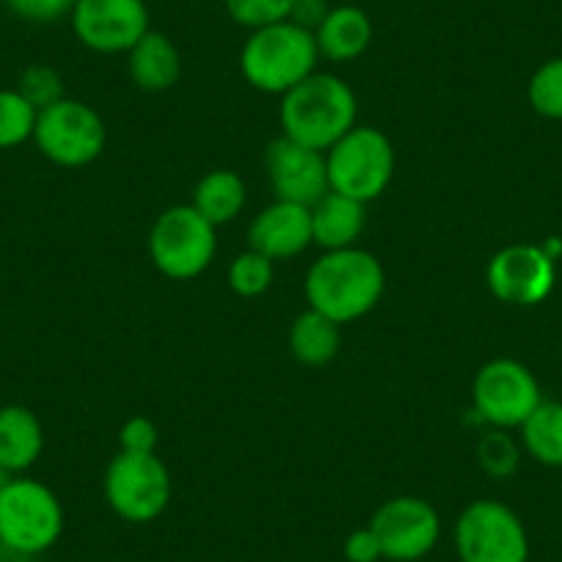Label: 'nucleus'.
<instances>
[{"label": "nucleus", "instance_id": "33", "mask_svg": "<svg viewBox=\"0 0 562 562\" xmlns=\"http://www.w3.org/2000/svg\"><path fill=\"white\" fill-rule=\"evenodd\" d=\"M12 477H14V474H9L7 469H0V494H3V488H7L9 480H12Z\"/></svg>", "mask_w": 562, "mask_h": 562}, {"label": "nucleus", "instance_id": "24", "mask_svg": "<svg viewBox=\"0 0 562 562\" xmlns=\"http://www.w3.org/2000/svg\"><path fill=\"white\" fill-rule=\"evenodd\" d=\"M226 281H229L232 293L243 295V299H257V295H262L270 288V281H273V259L248 248L240 257L232 259Z\"/></svg>", "mask_w": 562, "mask_h": 562}, {"label": "nucleus", "instance_id": "26", "mask_svg": "<svg viewBox=\"0 0 562 562\" xmlns=\"http://www.w3.org/2000/svg\"><path fill=\"white\" fill-rule=\"evenodd\" d=\"M518 461H521V450L505 430L494 428L480 439L477 463L488 477L507 480L518 469Z\"/></svg>", "mask_w": 562, "mask_h": 562}, {"label": "nucleus", "instance_id": "3", "mask_svg": "<svg viewBox=\"0 0 562 562\" xmlns=\"http://www.w3.org/2000/svg\"><path fill=\"white\" fill-rule=\"evenodd\" d=\"M317 58L315 34L284 20L251 31L240 50V72L254 89L284 97L315 72Z\"/></svg>", "mask_w": 562, "mask_h": 562}, {"label": "nucleus", "instance_id": "20", "mask_svg": "<svg viewBox=\"0 0 562 562\" xmlns=\"http://www.w3.org/2000/svg\"><path fill=\"white\" fill-rule=\"evenodd\" d=\"M191 204L218 229L235 221L246 207V182L235 171L215 169L196 182Z\"/></svg>", "mask_w": 562, "mask_h": 562}, {"label": "nucleus", "instance_id": "30", "mask_svg": "<svg viewBox=\"0 0 562 562\" xmlns=\"http://www.w3.org/2000/svg\"><path fill=\"white\" fill-rule=\"evenodd\" d=\"M119 445L124 452H155L158 447V428L147 416H133L119 430Z\"/></svg>", "mask_w": 562, "mask_h": 562}, {"label": "nucleus", "instance_id": "32", "mask_svg": "<svg viewBox=\"0 0 562 562\" xmlns=\"http://www.w3.org/2000/svg\"><path fill=\"white\" fill-rule=\"evenodd\" d=\"M328 12H331V9H328L326 0H295L293 12H290V23L301 25V29L315 34Z\"/></svg>", "mask_w": 562, "mask_h": 562}, {"label": "nucleus", "instance_id": "9", "mask_svg": "<svg viewBox=\"0 0 562 562\" xmlns=\"http://www.w3.org/2000/svg\"><path fill=\"white\" fill-rule=\"evenodd\" d=\"M34 140L47 160L64 169L94 164L105 149L108 130L100 113L80 100H58L36 116Z\"/></svg>", "mask_w": 562, "mask_h": 562}, {"label": "nucleus", "instance_id": "31", "mask_svg": "<svg viewBox=\"0 0 562 562\" xmlns=\"http://www.w3.org/2000/svg\"><path fill=\"white\" fill-rule=\"evenodd\" d=\"M345 560L348 562H381L383 560V551L381 543H378L375 532L370 527H361L353 529L345 540Z\"/></svg>", "mask_w": 562, "mask_h": 562}, {"label": "nucleus", "instance_id": "25", "mask_svg": "<svg viewBox=\"0 0 562 562\" xmlns=\"http://www.w3.org/2000/svg\"><path fill=\"white\" fill-rule=\"evenodd\" d=\"M527 94L535 113L546 119H562V56L535 69Z\"/></svg>", "mask_w": 562, "mask_h": 562}, {"label": "nucleus", "instance_id": "10", "mask_svg": "<svg viewBox=\"0 0 562 562\" xmlns=\"http://www.w3.org/2000/svg\"><path fill=\"white\" fill-rule=\"evenodd\" d=\"M474 414L499 430L521 428L543 403L538 378L516 359H494L477 372L472 383Z\"/></svg>", "mask_w": 562, "mask_h": 562}, {"label": "nucleus", "instance_id": "22", "mask_svg": "<svg viewBox=\"0 0 562 562\" xmlns=\"http://www.w3.org/2000/svg\"><path fill=\"white\" fill-rule=\"evenodd\" d=\"M521 441L529 458L562 469V403H540L521 425Z\"/></svg>", "mask_w": 562, "mask_h": 562}, {"label": "nucleus", "instance_id": "28", "mask_svg": "<svg viewBox=\"0 0 562 562\" xmlns=\"http://www.w3.org/2000/svg\"><path fill=\"white\" fill-rule=\"evenodd\" d=\"M18 91L23 94V100L40 113L45 111V108L56 105L58 100H64V80L53 67L34 64V67H29L20 75Z\"/></svg>", "mask_w": 562, "mask_h": 562}, {"label": "nucleus", "instance_id": "1", "mask_svg": "<svg viewBox=\"0 0 562 562\" xmlns=\"http://www.w3.org/2000/svg\"><path fill=\"white\" fill-rule=\"evenodd\" d=\"M383 288L386 276L378 257L356 246L323 254L310 268L304 284L310 310L331 317L339 326L375 310Z\"/></svg>", "mask_w": 562, "mask_h": 562}, {"label": "nucleus", "instance_id": "7", "mask_svg": "<svg viewBox=\"0 0 562 562\" xmlns=\"http://www.w3.org/2000/svg\"><path fill=\"white\" fill-rule=\"evenodd\" d=\"M215 251V226L193 204H177L160 213L149 232V257L169 279H196L210 268Z\"/></svg>", "mask_w": 562, "mask_h": 562}, {"label": "nucleus", "instance_id": "29", "mask_svg": "<svg viewBox=\"0 0 562 562\" xmlns=\"http://www.w3.org/2000/svg\"><path fill=\"white\" fill-rule=\"evenodd\" d=\"M12 14L29 23H56L58 18L69 14L78 0H3Z\"/></svg>", "mask_w": 562, "mask_h": 562}, {"label": "nucleus", "instance_id": "23", "mask_svg": "<svg viewBox=\"0 0 562 562\" xmlns=\"http://www.w3.org/2000/svg\"><path fill=\"white\" fill-rule=\"evenodd\" d=\"M40 113L23 100L18 89H0V149H14L34 138Z\"/></svg>", "mask_w": 562, "mask_h": 562}, {"label": "nucleus", "instance_id": "12", "mask_svg": "<svg viewBox=\"0 0 562 562\" xmlns=\"http://www.w3.org/2000/svg\"><path fill=\"white\" fill-rule=\"evenodd\" d=\"M69 20L80 45L94 53H127L149 31L144 0H78Z\"/></svg>", "mask_w": 562, "mask_h": 562}, {"label": "nucleus", "instance_id": "2", "mask_svg": "<svg viewBox=\"0 0 562 562\" xmlns=\"http://www.w3.org/2000/svg\"><path fill=\"white\" fill-rule=\"evenodd\" d=\"M356 113H359V102L342 78L312 72L281 97L279 119L284 130L281 135L317 153H328L342 135L356 127Z\"/></svg>", "mask_w": 562, "mask_h": 562}, {"label": "nucleus", "instance_id": "16", "mask_svg": "<svg viewBox=\"0 0 562 562\" xmlns=\"http://www.w3.org/2000/svg\"><path fill=\"white\" fill-rule=\"evenodd\" d=\"M45 450V430L40 416L25 405L0 408V469L23 474L40 461Z\"/></svg>", "mask_w": 562, "mask_h": 562}, {"label": "nucleus", "instance_id": "5", "mask_svg": "<svg viewBox=\"0 0 562 562\" xmlns=\"http://www.w3.org/2000/svg\"><path fill=\"white\" fill-rule=\"evenodd\" d=\"M328 188L334 193L372 202L389 188L394 175V147L386 133L378 127L356 124L348 135L326 153Z\"/></svg>", "mask_w": 562, "mask_h": 562}, {"label": "nucleus", "instance_id": "18", "mask_svg": "<svg viewBox=\"0 0 562 562\" xmlns=\"http://www.w3.org/2000/svg\"><path fill=\"white\" fill-rule=\"evenodd\" d=\"M317 53L334 64H348L364 56L372 42V20L359 7H334L315 31Z\"/></svg>", "mask_w": 562, "mask_h": 562}, {"label": "nucleus", "instance_id": "17", "mask_svg": "<svg viewBox=\"0 0 562 562\" xmlns=\"http://www.w3.org/2000/svg\"><path fill=\"white\" fill-rule=\"evenodd\" d=\"M127 69L138 89L169 91L180 80L182 58L169 36L149 29L127 50Z\"/></svg>", "mask_w": 562, "mask_h": 562}, {"label": "nucleus", "instance_id": "15", "mask_svg": "<svg viewBox=\"0 0 562 562\" xmlns=\"http://www.w3.org/2000/svg\"><path fill=\"white\" fill-rule=\"evenodd\" d=\"M312 210L276 199L248 226V248L268 259H293L312 246Z\"/></svg>", "mask_w": 562, "mask_h": 562}, {"label": "nucleus", "instance_id": "27", "mask_svg": "<svg viewBox=\"0 0 562 562\" xmlns=\"http://www.w3.org/2000/svg\"><path fill=\"white\" fill-rule=\"evenodd\" d=\"M224 3L226 12L237 25L248 31H259L290 20L295 0H224Z\"/></svg>", "mask_w": 562, "mask_h": 562}, {"label": "nucleus", "instance_id": "21", "mask_svg": "<svg viewBox=\"0 0 562 562\" xmlns=\"http://www.w3.org/2000/svg\"><path fill=\"white\" fill-rule=\"evenodd\" d=\"M339 345H342L339 323L315 310H306L304 315L295 317L293 328H290V350L306 367H323L334 361Z\"/></svg>", "mask_w": 562, "mask_h": 562}, {"label": "nucleus", "instance_id": "4", "mask_svg": "<svg viewBox=\"0 0 562 562\" xmlns=\"http://www.w3.org/2000/svg\"><path fill=\"white\" fill-rule=\"evenodd\" d=\"M64 532V507L45 483L14 474L0 494V546L23 557L45 554Z\"/></svg>", "mask_w": 562, "mask_h": 562}, {"label": "nucleus", "instance_id": "14", "mask_svg": "<svg viewBox=\"0 0 562 562\" xmlns=\"http://www.w3.org/2000/svg\"><path fill=\"white\" fill-rule=\"evenodd\" d=\"M265 166H268L276 199H281V202L312 207L331 191L328 188L326 153L304 147L288 135L270 140L268 153H265Z\"/></svg>", "mask_w": 562, "mask_h": 562}, {"label": "nucleus", "instance_id": "6", "mask_svg": "<svg viewBox=\"0 0 562 562\" xmlns=\"http://www.w3.org/2000/svg\"><path fill=\"white\" fill-rule=\"evenodd\" d=\"M105 499L127 524H149L169 507L175 483L171 472L155 452H124L108 463Z\"/></svg>", "mask_w": 562, "mask_h": 562}, {"label": "nucleus", "instance_id": "11", "mask_svg": "<svg viewBox=\"0 0 562 562\" xmlns=\"http://www.w3.org/2000/svg\"><path fill=\"white\" fill-rule=\"evenodd\" d=\"M370 529L381 543L383 560L419 562L436 549L441 538V516L428 499L394 496L372 516Z\"/></svg>", "mask_w": 562, "mask_h": 562}, {"label": "nucleus", "instance_id": "8", "mask_svg": "<svg viewBox=\"0 0 562 562\" xmlns=\"http://www.w3.org/2000/svg\"><path fill=\"white\" fill-rule=\"evenodd\" d=\"M456 554L461 562H527L529 535L521 518L496 499H477L458 516Z\"/></svg>", "mask_w": 562, "mask_h": 562}, {"label": "nucleus", "instance_id": "19", "mask_svg": "<svg viewBox=\"0 0 562 562\" xmlns=\"http://www.w3.org/2000/svg\"><path fill=\"white\" fill-rule=\"evenodd\" d=\"M312 240L326 251L353 248L367 226L364 202L328 191L321 202L312 204Z\"/></svg>", "mask_w": 562, "mask_h": 562}, {"label": "nucleus", "instance_id": "13", "mask_svg": "<svg viewBox=\"0 0 562 562\" xmlns=\"http://www.w3.org/2000/svg\"><path fill=\"white\" fill-rule=\"evenodd\" d=\"M554 259L543 246L516 243L494 254L488 262V288L502 304L535 306L546 301L554 290Z\"/></svg>", "mask_w": 562, "mask_h": 562}]
</instances>
